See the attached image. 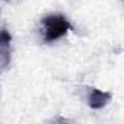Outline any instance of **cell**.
<instances>
[{"label":"cell","instance_id":"cell-1","mask_svg":"<svg viewBox=\"0 0 124 124\" xmlns=\"http://www.w3.org/2000/svg\"><path fill=\"white\" fill-rule=\"evenodd\" d=\"M41 25H42V34H44L45 42H53L55 39H60L61 37H64L72 29L69 19L63 15H58V13L48 15V16L42 18Z\"/></svg>","mask_w":124,"mask_h":124},{"label":"cell","instance_id":"cell-2","mask_svg":"<svg viewBox=\"0 0 124 124\" xmlns=\"http://www.w3.org/2000/svg\"><path fill=\"white\" fill-rule=\"evenodd\" d=\"M10 42L12 35L8 29H0V57H2V64L8 66L10 61Z\"/></svg>","mask_w":124,"mask_h":124},{"label":"cell","instance_id":"cell-3","mask_svg":"<svg viewBox=\"0 0 124 124\" xmlns=\"http://www.w3.org/2000/svg\"><path fill=\"white\" fill-rule=\"evenodd\" d=\"M111 99V93L109 92H104L99 89H92L91 95H89V107L92 109H101L104 108Z\"/></svg>","mask_w":124,"mask_h":124}]
</instances>
